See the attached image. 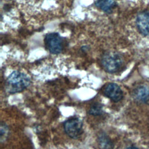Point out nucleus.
<instances>
[{"label": "nucleus", "mask_w": 149, "mask_h": 149, "mask_svg": "<svg viewBox=\"0 0 149 149\" xmlns=\"http://www.w3.org/2000/svg\"><path fill=\"white\" fill-rule=\"evenodd\" d=\"M30 84V79L25 73L19 72H13L6 81V89L11 94L20 93L27 88Z\"/></svg>", "instance_id": "1"}, {"label": "nucleus", "mask_w": 149, "mask_h": 149, "mask_svg": "<svg viewBox=\"0 0 149 149\" xmlns=\"http://www.w3.org/2000/svg\"><path fill=\"white\" fill-rule=\"evenodd\" d=\"M123 63V58L119 53L116 52H107L101 58V64L103 68L109 73L117 72L121 68Z\"/></svg>", "instance_id": "2"}, {"label": "nucleus", "mask_w": 149, "mask_h": 149, "mask_svg": "<svg viewBox=\"0 0 149 149\" xmlns=\"http://www.w3.org/2000/svg\"><path fill=\"white\" fill-rule=\"evenodd\" d=\"M44 44L50 53L58 54L64 49L65 41L58 33H49L44 37Z\"/></svg>", "instance_id": "3"}, {"label": "nucleus", "mask_w": 149, "mask_h": 149, "mask_svg": "<svg viewBox=\"0 0 149 149\" xmlns=\"http://www.w3.org/2000/svg\"><path fill=\"white\" fill-rule=\"evenodd\" d=\"M63 127L65 132L70 137L76 139L82 133L83 122L79 118L73 117L65 122Z\"/></svg>", "instance_id": "4"}, {"label": "nucleus", "mask_w": 149, "mask_h": 149, "mask_svg": "<svg viewBox=\"0 0 149 149\" xmlns=\"http://www.w3.org/2000/svg\"><path fill=\"white\" fill-rule=\"evenodd\" d=\"M103 93L105 97L115 102L120 101L123 97V91L120 87L113 83L107 84L104 88Z\"/></svg>", "instance_id": "5"}, {"label": "nucleus", "mask_w": 149, "mask_h": 149, "mask_svg": "<svg viewBox=\"0 0 149 149\" xmlns=\"http://www.w3.org/2000/svg\"><path fill=\"white\" fill-rule=\"evenodd\" d=\"M136 23L141 34L144 36H149V11L140 13L137 16Z\"/></svg>", "instance_id": "6"}, {"label": "nucleus", "mask_w": 149, "mask_h": 149, "mask_svg": "<svg viewBox=\"0 0 149 149\" xmlns=\"http://www.w3.org/2000/svg\"><path fill=\"white\" fill-rule=\"evenodd\" d=\"M133 95L137 101L149 105V87L144 86H139L135 88Z\"/></svg>", "instance_id": "7"}, {"label": "nucleus", "mask_w": 149, "mask_h": 149, "mask_svg": "<svg viewBox=\"0 0 149 149\" xmlns=\"http://www.w3.org/2000/svg\"><path fill=\"white\" fill-rule=\"evenodd\" d=\"M95 5L104 12L110 13L116 6V2L115 0H97Z\"/></svg>", "instance_id": "8"}, {"label": "nucleus", "mask_w": 149, "mask_h": 149, "mask_svg": "<svg viewBox=\"0 0 149 149\" xmlns=\"http://www.w3.org/2000/svg\"><path fill=\"white\" fill-rule=\"evenodd\" d=\"M98 145L100 149H113L114 147L113 143L105 133H101L98 135Z\"/></svg>", "instance_id": "9"}, {"label": "nucleus", "mask_w": 149, "mask_h": 149, "mask_svg": "<svg viewBox=\"0 0 149 149\" xmlns=\"http://www.w3.org/2000/svg\"><path fill=\"white\" fill-rule=\"evenodd\" d=\"M88 113L90 115H93V116H99L103 113V109H102V106L101 104L95 102L93 104L88 111Z\"/></svg>", "instance_id": "10"}, {"label": "nucleus", "mask_w": 149, "mask_h": 149, "mask_svg": "<svg viewBox=\"0 0 149 149\" xmlns=\"http://www.w3.org/2000/svg\"><path fill=\"white\" fill-rule=\"evenodd\" d=\"M8 127L7 126H6L3 123H1V141L2 142V141H4L6 137L8 136Z\"/></svg>", "instance_id": "11"}, {"label": "nucleus", "mask_w": 149, "mask_h": 149, "mask_svg": "<svg viewBox=\"0 0 149 149\" xmlns=\"http://www.w3.org/2000/svg\"><path fill=\"white\" fill-rule=\"evenodd\" d=\"M126 149H139V148L135 147H127Z\"/></svg>", "instance_id": "12"}]
</instances>
